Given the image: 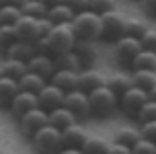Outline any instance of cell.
Instances as JSON below:
<instances>
[{
    "label": "cell",
    "instance_id": "obj_35",
    "mask_svg": "<svg viewBox=\"0 0 156 154\" xmlns=\"http://www.w3.org/2000/svg\"><path fill=\"white\" fill-rule=\"evenodd\" d=\"M132 154H156V142L140 136V140L132 146Z\"/></svg>",
    "mask_w": 156,
    "mask_h": 154
},
{
    "label": "cell",
    "instance_id": "obj_42",
    "mask_svg": "<svg viewBox=\"0 0 156 154\" xmlns=\"http://www.w3.org/2000/svg\"><path fill=\"white\" fill-rule=\"evenodd\" d=\"M58 154H84L80 148H62Z\"/></svg>",
    "mask_w": 156,
    "mask_h": 154
},
{
    "label": "cell",
    "instance_id": "obj_41",
    "mask_svg": "<svg viewBox=\"0 0 156 154\" xmlns=\"http://www.w3.org/2000/svg\"><path fill=\"white\" fill-rule=\"evenodd\" d=\"M142 6L146 8L150 15H156V0H142Z\"/></svg>",
    "mask_w": 156,
    "mask_h": 154
},
{
    "label": "cell",
    "instance_id": "obj_40",
    "mask_svg": "<svg viewBox=\"0 0 156 154\" xmlns=\"http://www.w3.org/2000/svg\"><path fill=\"white\" fill-rule=\"evenodd\" d=\"M64 2H66L74 13H80V10H86V8H88V0H64Z\"/></svg>",
    "mask_w": 156,
    "mask_h": 154
},
{
    "label": "cell",
    "instance_id": "obj_23",
    "mask_svg": "<svg viewBox=\"0 0 156 154\" xmlns=\"http://www.w3.org/2000/svg\"><path fill=\"white\" fill-rule=\"evenodd\" d=\"M129 82H132V86H138L148 92L156 84V72L154 70H133L129 74Z\"/></svg>",
    "mask_w": 156,
    "mask_h": 154
},
{
    "label": "cell",
    "instance_id": "obj_3",
    "mask_svg": "<svg viewBox=\"0 0 156 154\" xmlns=\"http://www.w3.org/2000/svg\"><path fill=\"white\" fill-rule=\"evenodd\" d=\"M70 27L74 31L76 39H86V41H99L101 33H103L101 15L93 13L90 8L74 13V19L70 21Z\"/></svg>",
    "mask_w": 156,
    "mask_h": 154
},
{
    "label": "cell",
    "instance_id": "obj_32",
    "mask_svg": "<svg viewBox=\"0 0 156 154\" xmlns=\"http://www.w3.org/2000/svg\"><path fill=\"white\" fill-rule=\"evenodd\" d=\"M21 15H23V13H21L19 6L2 4V6H0V25H15Z\"/></svg>",
    "mask_w": 156,
    "mask_h": 154
},
{
    "label": "cell",
    "instance_id": "obj_25",
    "mask_svg": "<svg viewBox=\"0 0 156 154\" xmlns=\"http://www.w3.org/2000/svg\"><path fill=\"white\" fill-rule=\"evenodd\" d=\"M129 68L132 70H154L156 72V54L148 52V49H140L138 54L133 56Z\"/></svg>",
    "mask_w": 156,
    "mask_h": 154
},
{
    "label": "cell",
    "instance_id": "obj_31",
    "mask_svg": "<svg viewBox=\"0 0 156 154\" xmlns=\"http://www.w3.org/2000/svg\"><path fill=\"white\" fill-rule=\"evenodd\" d=\"M146 29H148L146 21H142V19H138V16H127V21H125V35L140 39L142 35L146 33Z\"/></svg>",
    "mask_w": 156,
    "mask_h": 154
},
{
    "label": "cell",
    "instance_id": "obj_13",
    "mask_svg": "<svg viewBox=\"0 0 156 154\" xmlns=\"http://www.w3.org/2000/svg\"><path fill=\"white\" fill-rule=\"evenodd\" d=\"M62 131V146L64 148H82V144H84L86 140V130L80 125V123H72V125H68V127H64Z\"/></svg>",
    "mask_w": 156,
    "mask_h": 154
},
{
    "label": "cell",
    "instance_id": "obj_2",
    "mask_svg": "<svg viewBox=\"0 0 156 154\" xmlns=\"http://www.w3.org/2000/svg\"><path fill=\"white\" fill-rule=\"evenodd\" d=\"M15 35L19 41H25V43H37L39 39H43L49 33V29L54 27L51 21H47L45 16L41 19H35V16H29V15H21L19 21L15 25Z\"/></svg>",
    "mask_w": 156,
    "mask_h": 154
},
{
    "label": "cell",
    "instance_id": "obj_30",
    "mask_svg": "<svg viewBox=\"0 0 156 154\" xmlns=\"http://www.w3.org/2000/svg\"><path fill=\"white\" fill-rule=\"evenodd\" d=\"M21 13L29 15V16H35V19H41V16H45L47 6L41 0H25L23 4H21Z\"/></svg>",
    "mask_w": 156,
    "mask_h": 154
},
{
    "label": "cell",
    "instance_id": "obj_9",
    "mask_svg": "<svg viewBox=\"0 0 156 154\" xmlns=\"http://www.w3.org/2000/svg\"><path fill=\"white\" fill-rule=\"evenodd\" d=\"M142 49V43L138 37H129V35H123L113 41V54H115V60L121 64V66H129L133 60V56Z\"/></svg>",
    "mask_w": 156,
    "mask_h": 154
},
{
    "label": "cell",
    "instance_id": "obj_19",
    "mask_svg": "<svg viewBox=\"0 0 156 154\" xmlns=\"http://www.w3.org/2000/svg\"><path fill=\"white\" fill-rule=\"evenodd\" d=\"M45 19L51 21V25H62V23H70L74 19V10H72L66 2H60V4H54V6H47Z\"/></svg>",
    "mask_w": 156,
    "mask_h": 154
},
{
    "label": "cell",
    "instance_id": "obj_5",
    "mask_svg": "<svg viewBox=\"0 0 156 154\" xmlns=\"http://www.w3.org/2000/svg\"><path fill=\"white\" fill-rule=\"evenodd\" d=\"M88 103H90V115L97 117H109L117 109V97L107 86H99L88 92Z\"/></svg>",
    "mask_w": 156,
    "mask_h": 154
},
{
    "label": "cell",
    "instance_id": "obj_45",
    "mask_svg": "<svg viewBox=\"0 0 156 154\" xmlns=\"http://www.w3.org/2000/svg\"><path fill=\"white\" fill-rule=\"evenodd\" d=\"M45 6H54V4H60V2H64V0H41Z\"/></svg>",
    "mask_w": 156,
    "mask_h": 154
},
{
    "label": "cell",
    "instance_id": "obj_34",
    "mask_svg": "<svg viewBox=\"0 0 156 154\" xmlns=\"http://www.w3.org/2000/svg\"><path fill=\"white\" fill-rule=\"evenodd\" d=\"M16 41V35H15V27L12 25H0V49L4 52L10 43Z\"/></svg>",
    "mask_w": 156,
    "mask_h": 154
},
{
    "label": "cell",
    "instance_id": "obj_20",
    "mask_svg": "<svg viewBox=\"0 0 156 154\" xmlns=\"http://www.w3.org/2000/svg\"><path fill=\"white\" fill-rule=\"evenodd\" d=\"M19 92V82L15 78H8V76H0V109H8L10 103L15 99V95Z\"/></svg>",
    "mask_w": 156,
    "mask_h": 154
},
{
    "label": "cell",
    "instance_id": "obj_21",
    "mask_svg": "<svg viewBox=\"0 0 156 154\" xmlns=\"http://www.w3.org/2000/svg\"><path fill=\"white\" fill-rule=\"evenodd\" d=\"M35 52H37V47L33 45V43H25V41H19V39L4 49L6 58H10V60H21V62H27Z\"/></svg>",
    "mask_w": 156,
    "mask_h": 154
},
{
    "label": "cell",
    "instance_id": "obj_16",
    "mask_svg": "<svg viewBox=\"0 0 156 154\" xmlns=\"http://www.w3.org/2000/svg\"><path fill=\"white\" fill-rule=\"evenodd\" d=\"M99 86H105V76L97 70H90V68H82L78 72V88L84 92H90Z\"/></svg>",
    "mask_w": 156,
    "mask_h": 154
},
{
    "label": "cell",
    "instance_id": "obj_17",
    "mask_svg": "<svg viewBox=\"0 0 156 154\" xmlns=\"http://www.w3.org/2000/svg\"><path fill=\"white\" fill-rule=\"evenodd\" d=\"M72 52L76 54L78 62L82 68H88L94 60H97V52H94V41H86V39H76V43L72 47Z\"/></svg>",
    "mask_w": 156,
    "mask_h": 154
},
{
    "label": "cell",
    "instance_id": "obj_28",
    "mask_svg": "<svg viewBox=\"0 0 156 154\" xmlns=\"http://www.w3.org/2000/svg\"><path fill=\"white\" fill-rule=\"evenodd\" d=\"M105 86H107L115 97H119L121 92H125L129 86H132V82H129V76H125V74H115V76H111V78H105Z\"/></svg>",
    "mask_w": 156,
    "mask_h": 154
},
{
    "label": "cell",
    "instance_id": "obj_1",
    "mask_svg": "<svg viewBox=\"0 0 156 154\" xmlns=\"http://www.w3.org/2000/svg\"><path fill=\"white\" fill-rule=\"evenodd\" d=\"M74 43H76V35H74L70 23H62V25H54L45 37L35 43V47H37V52L54 56V54H62V52H70Z\"/></svg>",
    "mask_w": 156,
    "mask_h": 154
},
{
    "label": "cell",
    "instance_id": "obj_44",
    "mask_svg": "<svg viewBox=\"0 0 156 154\" xmlns=\"http://www.w3.org/2000/svg\"><path fill=\"white\" fill-rule=\"evenodd\" d=\"M148 99H150V101H156V84L148 91Z\"/></svg>",
    "mask_w": 156,
    "mask_h": 154
},
{
    "label": "cell",
    "instance_id": "obj_39",
    "mask_svg": "<svg viewBox=\"0 0 156 154\" xmlns=\"http://www.w3.org/2000/svg\"><path fill=\"white\" fill-rule=\"evenodd\" d=\"M105 154H132V148H129V146H125V144L109 142V146H107Z\"/></svg>",
    "mask_w": 156,
    "mask_h": 154
},
{
    "label": "cell",
    "instance_id": "obj_38",
    "mask_svg": "<svg viewBox=\"0 0 156 154\" xmlns=\"http://www.w3.org/2000/svg\"><path fill=\"white\" fill-rule=\"evenodd\" d=\"M140 136L146 140H152V142H156V119H152V121H144L140 123Z\"/></svg>",
    "mask_w": 156,
    "mask_h": 154
},
{
    "label": "cell",
    "instance_id": "obj_15",
    "mask_svg": "<svg viewBox=\"0 0 156 154\" xmlns=\"http://www.w3.org/2000/svg\"><path fill=\"white\" fill-rule=\"evenodd\" d=\"M47 82H51L64 92L74 91V88H78V72H74V70H54V74L49 76Z\"/></svg>",
    "mask_w": 156,
    "mask_h": 154
},
{
    "label": "cell",
    "instance_id": "obj_26",
    "mask_svg": "<svg viewBox=\"0 0 156 154\" xmlns=\"http://www.w3.org/2000/svg\"><path fill=\"white\" fill-rule=\"evenodd\" d=\"M0 72H2L4 76H8V78H15V80H19V78H21L25 72H27V62L10 60V58H6V60H4V64L0 66Z\"/></svg>",
    "mask_w": 156,
    "mask_h": 154
},
{
    "label": "cell",
    "instance_id": "obj_7",
    "mask_svg": "<svg viewBox=\"0 0 156 154\" xmlns=\"http://www.w3.org/2000/svg\"><path fill=\"white\" fill-rule=\"evenodd\" d=\"M62 105L72 115L76 117L78 121L80 119H86L90 117V103H88V92L80 91V88H74V91H68L64 92V101Z\"/></svg>",
    "mask_w": 156,
    "mask_h": 154
},
{
    "label": "cell",
    "instance_id": "obj_18",
    "mask_svg": "<svg viewBox=\"0 0 156 154\" xmlns=\"http://www.w3.org/2000/svg\"><path fill=\"white\" fill-rule=\"evenodd\" d=\"M76 121L78 119L72 115L64 105L51 109V111H47V123L54 125V127H58V130H64V127H68V125H72V123H76Z\"/></svg>",
    "mask_w": 156,
    "mask_h": 154
},
{
    "label": "cell",
    "instance_id": "obj_14",
    "mask_svg": "<svg viewBox=\"0 0 156 154\" xmlns=\"http://www.w3.org/2000/svg\"><path fill=\"white\" fill-rule=\"evenodd\" d=\"M33 107H37V95L27 92V91H19V92L15 95L12 103H10L8 111H10V113H12L16 119H19L23 113H27V111H29V109H33Z\"/></svg>",
    "mask_w": 156,
    "mask_h": 154
},
{
    "label": "cell",
    "instance_id": "obj_47",
    "mask_svg": "<svg viewBox=\"0 0 156 154\" xmlns=\"http://www.w3.org/2000/svg\"><path fill=\"white\" fill-rule=\"evenodd\" d=\"M0 76H2V72H0Z\"/></svg>",
    "mask_w": 156,
    "mask_h": 154
},
{
    "label": "cell",
    "instance_id": "obj_43",
    "mask_svg": "<svg viewBox=\"0 0 156 154\" xmlns=\"http://www.w3.org/2000/svg\"><path fill=\"white\" fill-rule=\"evenodd\" d=\"M23 2H25V0H0V6H2V4H10V6H19V8H21Z\"/></svg>",
    "mask_w": 156,
    "mask_h": 154
},
{
    "label": "cell",
    "instance_id": "obj_29",
    "mask_svg": "<svg viewBox=\"0 0 156 154\" xmlns=\"http://www.w3.org/2000/svg\"><path fill=\"white\" fill-rule=\"evenodd\" d=\"M138 140H140V131L133 130V127H121V130H117L115 136H113V142L125 144V146H129V148H132Z\"/></svg>",
    "mask_w": 156,
    "mask_h": 154
},
{
    "label": "cell",
    "instance_id": "obj_8",
    "mask_svg": "<svg viewBox=\"0 0 156 154\" xmlns=\"http://www.w3.org/2000/svg\"><path fill=\"white\" fill-rule=\"evenodd\" d=\"M148 101V92L138 88V86H129L125 92H121L117 97V107L123 111L125 115L136 117V113L140 111V107Z\"/></svg>",
    "mask_w": 156,
    "mask_h": 154
},
{
    "label": "cell",
    "instance_id": "obj_36",
    "mask_svg": "<svg viewBox=\"0 0 156 154\" xmlns=\"http://www.w3.org/2000/svg\"><path fill=\"white\" fill-rule=\"evenodd\" d=\"M88 8L97 15H105L109 10H115V0H88Z\"/></svg>",
    "mask_w": 156,
    "mask_h": 154
},
{
    "label": "cell",
    "instance_id": "obj_37",
    "mask_svg": "<svg viewBox=\"0 0 156 154\" xmlns=\"http://www.w3.org/2000/svg\"><path fill=\"white\" fill-rule=\"evenodd\" d=\"M140 43H142V49H148V52H154L156 54V27L154 29H146V33L140 37Z\"/></svg>",
    "mask_w": 156,
    "mask_h": 154
},
{
    "label": "cell",
    "instance_id": "obj_22",
    "mask_svg": "<svg viewBox=\"0 0 156 154\" xmlns=\"http://www.w3.org/2000/svg\"><path fill=\"white\" fill-rule=\"evenodd\" d=\"M51 60H54V68L55 70H74V72H80V70H82L76 54H74L72 49L70 52H62V54H54Z\"/></svg>",
    "mask_w": 156,
    "mask_h": 154
},
{
    "label": "cell",
    "instance_id": "obj_24",
    "mask_svg": "<svg viewBox=\"0 0 156 154\" xmlns=\"http://www.w3.org/2000/svg\"><path fill=\"white\" fill-rule=\"evenodd\" d=\"M19 82V91H27V92H33V95H37L39 91H41V86L45 84L47 80L45 78H41L39 74H33V72H25L23 76L16 80Z\"/></svg>",
    "mask_w": 156,
    "mask_h": 154
},
{
    "label": "cell",
    "instance_id": "obj_33",
    "mask_svg": "<svg viewBox=\"0 0 156 154\" xmlns=\"http://www.w3.org/2000/svg\"><path fill=\"white\" fill-rule=\"evenodd\" d=\"M136 119H138L140 123L156 119V101H150V99L146 101V103L140 107V111L136 113Z\"/></svg>",
    "mask_w": 156,
    "mask_h": 154
},
{
    "label": "cell",
    "instance_id": "obj_6",
    "mask_svg": "<svg viewBox=\"0 0 156 154\" xmlns=\"http://www.w3.org/2000/svg\"><path fill=\"white\" fill-rule=\"evenodd\" d=\"M125 21L127 16L119 10H109L101 15V27H103V33H101V39H107V41H115V39L123 37L125 35Z\"/></svg>",
    "mask_w": 156,
    "mask_h": 154
},
{
    "label": "cell",
    "instance_id": "obj_46",
    "mask_svg": "<svg viewBox=\"0 0 156 154\" xmlns=\"http://www.w3.org/2000/svg\"><path fill=\"white\" fill-rule=\"evenodd\" d=\"M0 154H12V152H8V150H0Z\"/></svg>",
    "mask_w": 156,
    "mask_h": 154
},
{
    "label": "cell",
    "instance_id": "obj_4",
    "mask_svg": "<svg viewBox=\"0 0 156 154\" xmlns=\"http://www.w3.org/2000/svg\"><path fill=\"white\" fill-rule=\"evenodd\" d=\"M31 144L37 154H58L62 150V131L45 123L31 136Z\"/></svg>",
    "mask_w": 156,
    "mask_h": 154
},
{
    "label": "cell",
    "instance_id": "obj_27",
    "mask_svg": "<svg viewBox=\"0 0 156 154\" xmlns=\"http://www.w3.org/2000/svg\"><path fill=\"white\" fill-rule=\"evenodd\" d=\"M107 146H109V142L105 138H101V136H86L80 150L84 154H105Z\"/></svg>",
    "mask_w": 156,
    "mask_h": 154
},
{
    "label": "cell",
    "instance_id": "obj_12",
    "mask_svg": "<svg viewBox=\"0 0 156 154\" xmlns=\"http://www.w3.org/2000/svg\"><path fill=\"white\" fill-rule=\"evenodd\" d=\"M27 70L33 72V74H39L41 78L49 80V76L54 74V60L49 54H43V52H35V54L27 60Z\"/></svg>",
    "mask_w": 156,
    "mask_h": 154
},
{
    "label": "cell",
    "instance_id": "obj_10",
    "mask_svg": "<svg viewBox=\"0 0 156 154\" xmlns=\"http://www.w3.org/2000/svg\"><path fill=\"white\" fill-rule=\"evenodd\" d=\"M45 123H47V111L41 109V107H33L19 117V127H21V131H23L27 138H31L33 134L39 127H43Z\"/></svg>",
    "mask_w": 156,
    "mask_h": 154
},
{
    "label": "cell",
    "instance_id": "obj_11",
    "mask_svg": "<svg viewBox=\"0 0 156 154\" xmlns=\"http://www.w3.org/2000/svg\"><path fill=\"white\" fill-rule=\"evenodd\" d=\"M62 101H64V91H60L51 82H45L41 86V91L37 92V107L45 109V111H51V109L60 107Z\"/></svg>",
    "mask_w": 156,
    "mask_h": 154
}]
</instances>
